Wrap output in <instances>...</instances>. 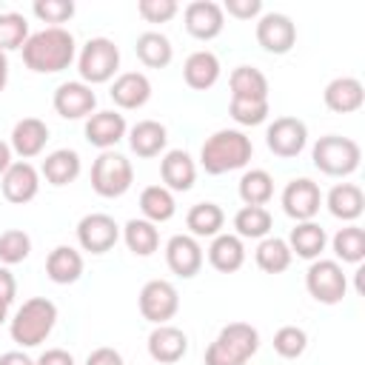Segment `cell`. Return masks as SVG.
Instances as JSON below:
<instances>
[{
	"instance_id": "1",
	"label": "cell",
	"mask_w": 365,
	"mask_h": 365,
	"mask_svg": "<svg viewBox=\"0 0 365 365\" xmlns=\"http://www.w3.org/2000/svg\"><path fill=\"white\" fill-rule=\"evenodd\" d=\"M20 51H23L26 68H31L34 74H57L74 63L77 43L68 29L46 26V29L29 34V40L23 43Z\"/></svg>"
},
{
	"instance_id": "2",
	"label": "cell",
	"mask_w": 365,
	"mask_h": 365,
	"mask_svg": "<svg viewBox=\"0 0 365 365\" xmlns=\"http://www.w3.org/2000/svg\"><path fill=\"white\" fill-rule=\"evenodd\" d=\"M254 154V143L251 137H245V131L240 128H220L211 137H205L202 148H200V165L205 168V174H228L237 168H245L251 163Z\"/></svg>"
},
{
	"instance_id": "3",
	"label": "cell",
	"mask_w": 365,
	"mask_h": 365,
	"mask_svg": "<svg viewBox=\"0 0 365 365\" xmlns=\"http://www.w3.org/2000/svg\"><path fill=\"white\" fill-rule=\"evenodd\" d=\"M54 325H57V305L46 297H31L11 317L9 334L20 348H34L48 339Z\"/></svg>"
},
{
	"instance_id": "4",
	"label": "cell",
	"mask_w": 365,
	"mask_h": 365,
	"mask_svg": "<svg viewBox=\"0 0 365 365\" xmlns=\"http://www.w3.org/2000/svg\"><path fill=\"white\" fill-rule=\"evenodd\" d=\"M259 351V331L248 322H228L205 348V365H245Z\"/></svg>"
},
{
	"instance_id": "5",
	"label": "cell",
	"mask_w": 365,
	"mask_h": 365,
	"mask_svg": "<svg viewBox=\"0 0 365 365\" xmlns=\"http://www.w3.org/2000/svg\"><path fill=\"white\" fill-rule=\"evenodd\" d=\"M311 160L314 165L328 174V177H351L359 168L362 160V148L356 140L351 137H339V134H325L314 143L311 148Z\"/></svg>"
},
{
	"instance_id": "6",
	"label": "cell",
	"mask_w": 365,
	"mask_h": 365,
	"mask_svg": "<svg viewBox=\"0 0 365 365\" xmlns=\"http://www.w3.org/2000/svg\"><path fill=\"white\" fill-rule=\"evenodd\" d=\"M117 68H120V48L114 46V40H108V37L86 40V46L77 54L80 83H86V86L108 83V80H114Z\"/></svg>"
},
{
	"instance_id": "7",
	"label": "cell",
	"mask_w": 365,
	"mask_h": 365,
	"mask_svg": "<svg viewBox=\"0 0 365 365\" xmlns=\"http://www.w3.org/2000/svg\"><path fill=\"white\" fill-rule=\"evenodd\" d=\"M134 182V168H131V160L123 157L120 151H100V157L94 160L91 165V188L106 197V200H114V197H123Z\"/></svg>"
},
{
	"instance_id": "8",
	"label": "cell",
	"mask_w": 365,
	"mask_h": 365,
	"mask_svg": "<svg viewBox=\"0 0 365 365\" xmlns=\"http://www.w3.org/2000/svg\"><path fill=\"white\" fill-rule=\"evenodd\" d=\"M308 294L322 305H336L348 294V277L336 259H314L305 271Z\"/></svg>"
},
{
	"instance_id": "9",
	"label": "cell",
	"mask_w": 365,
	"mask_h": 365,
	"mask_svg": "<svg viewBox=\"0 0 365 365\" xmlns=\"http://www.w3.org/2000/svg\"><path fill=\"white\" fill-rule=\"evenodd\" d=\"M137 305L143 319H148L151 325H168V319H174V314L180 311V294L168 279H148L140 288Z\"/></svg>"
},
{
	"instance_id": "10",
	"label": "cell",
	"mask_w": 365,
	"mask_h": 365,
	"mask_svg": "<svg viewBox=\"0 0 365 365\" xmlns=\"http://www.w3.org/2000/svg\"><path fill=\"white\" fill-rule=\"evenodd\" d=\"M265 145L274 157L294 160L308 145V125L299 117H277L265 128Z\"/></svg>"
},
{
	"instance_id": "11",
	"label": "cell",
	"mask_w": 365,
	"mask_h": 365,
	"mask_svg": "<svg viewBox=\"0 0 365 365\" xmlns=\"http://www.w3.org/2000/svg\"><path fill=\"white\" fill-rule=\"evenodd\" d=\"M257 43L268 54H288L297 46V26L282 11H262L257 20Z\"/></svg>"
},
{
	"instance_id": "12",
	"label": "cell",
	"mask_w": 365,
	"mask_h": 365,
	"mask_svg": "<svg viewBox=\"0 0 365 365\" xmlns=\"http://www.w3.org/2000/svg\"><path fill=\"white\" fill-rule=\"evenodd\" d=\"M279 202H282V211H285L291 220L308 222V220H314V217L319 214L322 191H319V185H317L314 180L297 177V180H291V182L282 188Z\"/></svg>"
},
{
	"instance_id": "13",
	"label": "cell",
	"mask_w": 365,
	"mask_h": 365,
	"mask_svg": "<svg viewBox=\"0 0 365 365\" xmlns=\"http://www.w3.org/2000/svg\"><path fill=\"white\" fill-rule=\"evenodd\" d=\"M51 106L63 120H88L97 108V94L91 91V86L80 80H68L54 88Z\"/></svg>"
},
{
	"instance_id": "14",
	"label": "cell",
	"mask_w": 365,
	"mask_h": 365,
	"mask_svg": "<svg viewBox=\"0 0 365 365\" xmlns=\"http://www.w3.org/2000/svg\"><path fill=\"white\" fill-rule=\"evenodd\" d=\"M117 240H120V225L108 214L94 211L77 222V242L88 254H106L117 245Z\"/></svg>"
},
{
	"instance_id": "15",
	"label": "cell",
	"mask_w": 365,
	"mask_h": 365,
	"mask_svg": "<svg viewBox=\"0 0 365 365\" xmlns=\"http://www.w3.org/2000/svg\"><path fill=\"white\" fill-rule=\"evenodd\" d=\"M0 191L14 205L31 202L37 197V191H40V171L29 160H14L6 168V174L0 177Z\"/></svg>"
},
{
	"instance_id": "16",
	"label": "cell",
	"mask_w": 365,
	"mask_h": 365,
	"mask_svg": "<svg viewBox=\"0 0 365 365\" xmlns=\"http://www.w3.org/2000/svg\"><path fill=\"white\" fill-rule=\"evenodd\" d=\"M182 20H185V31L194 40H214L225 29L222 6L214 3V0H194V3H188L185 11H182Z\"/></svg>"
},
{
	"instance_id": "17",
	"label": "cell",
	"mask_w": 365,
	"mask_h": 365,
	"mask_svg": "<svg viewBox=\"0 0 365 365\" xmlns=\"http://www.w3.org/2000/svg\"><path fill=\"white\" fill-rule=\"evenodd\" d=\"M202 259H205L202 245H200L197 237H191V234H174V237L165 242V265H168L177 277H182V279L197 277L200 268H202Z\"/></svg>"
},
{
	"instance_id": "18",
	"label": "cell",
	"mask_w": 365,
	"mask_h": 365,
	"mask_svg": "<svg viewBox=\"0 0 365 365\" xmlns=\"http://www.w3.org/2000/svg\"><path fill=\"white\" fill-rule=\"evenodd\" d=\"M188 354V336L177 325H154L148 334V356L157 365H174Z\"/></svg>"
},
{
	"instance_id": "19",
	"label": "cell",
	"mask_w": 365,
	"mask_h": 365,
	"mask_svg": "<svg viewBox=\"0 0 365 365\" xmlns=\"http://www.w3.org/2000/svg\"><path fill=\"white\" fill-rule=\"evenodd\" d=\"M108 97L123 111L143 108L151 100V80L143 71H123V74L114 77V83L108 88Z\"/></svg>"
},
{
	"instance_id": "20",
	"label": "cell",
	"mask_w": 365,
	"mask_h": 365,
	"mask_svg": "<svg viewBox=\"0 0 365 365\" xmlns=\"http://www.w3.org/2000/svg\"><path fill=\"white\" fill-rule=\"evenodd\" d=\"M125 134H128V125L120 111H94L86 120V140L100 151H111Z\"/></svg>"
},
{
	"instance_id": "21",
	"label": "cell",
	"mask_w": 365,
	"mask_h": 365,
	"mask_svg": "<svg viewBox=\"0 0 365 365\" xmlns=\"http://www.w3.org/2000/svg\"><path fill=\"white\" fill-rule=\"evenodd\" d=\"M48 143V125L37 117H23L14 123L11 128V154H17L20 160H31L37 154H43Z\"/></svg>"
},
{
	"instance_id": "22",
	"label": "cell",
	"mask_w": 365,
	"mask_h": 365,
	"mask_svg": "<svg viewBox=\"0 0 365 365\" xmlns=\"http://www.w3.org/2000/svg\"><path fill=\"white\" fill-rule=\"evenodd\" d=\"M322 100L334 114H354L365 103V86L356 77H334L325 86Z\"/></svg>"
},
{
	"instance_id": "23",
	"label": "cell",
	"mask_w": 365,
	"mask_h": 365,
	"mask_svg": "<svg viewBox=\"0 0 365 365\" xmlns=\"http://www.w3.org/2000/svg\"><path fill=\"white\" fill-rule=\"evenodd\" d=\"M160 177H163V185L174 194V191H188L197 180V165L191 160L188 151L182 148H171L163 154L160 160Z\"/></svg>"
},
{
	"instance_id": "24",
	"label": "cell",
	"mask_w": 365,
	"mask_h": 365,
	"mask_svg": "<svg viewBox=\"0 0 365 365\" xmlns=\"http://www.w3.org/2000/svg\"><path fill=\"white\" fill-rule=\"evenodd\" d=\"M128 145L131 151L140 157V160H151V157H160L168 145V131L163 123L157 120H140L128 128Z\"/></svg>"
},
{
	"instance_id": "25",
	"label": "cell",
	"mask_w": 365,
	"mask_h": 365,
	"mask_svg": "<svg viewBox=\"0 0 365 365\" xmlns=\"http://www.w3.org/2000/svg\"><path fill=\"white\" fill-rule=\"evenodd\" d=\"M220 71H222L220 57H217L214 51H208V48H200V51L188 54L185 63H182V80H185V86L194 88V91L211 88V86L220 80Z\"/></svg>"
},
{
	"instance_id": "26",
	"label": "cell",
	"mask_w": 365,
	"mask_h": 365,
	"mask_svg": "<svg viewBox=\"0 0 365 365\" xmlns=\"http://www.w3.org/2000/svg\"><path fill=\"white\" fill-rule=\"evenodd\" d=\"M325 205H328L331 217H336L342 222H354L365 211V194H362V188L356 182H336L328 191Z\"/></svg>"
},
{
	"instance_id": "27",
	"label": "cell",
	"mask_w": 365,
	"mask_h": 365,
	"mask_svg": "<svg viewBox=\"0 0 365 365\" xmlns=\"http://www.w3.org/2000/svg\"><path fill=\"white\" fill-rule=\"evenodd\" d=\"M46 277L54 285H71L83 277V254L71 245H57L46 257Z\"/></svg>"
},
{
	"instance_id": "28",
	"label": "cell",
	"mask_w": 365,
	"mask_h": 365,
	"mask_svg": "<svg viewBox=\"0 0 365 365\" xmlns=\"http://www.w3.org/2000/svg\"><path fill=\"white\" fill-rule=\"evenodd\" d=\"M83 171V163H80V154L74 148H57L51 154H46L43 165H40V174L46 177L48 185H68L80 177Z\"/></svg>"
},
{
	"instance_id": "29",
	"label": "cell",
	"mask_w": 365,
	"mask_h": 365,
	"mask_svg": "<svg viewBox=\"0 0 365 365\" xmlns=\"http://www.w3.org/2000/svg\"><path fill=\"white\" fill-rule=\"evenodd\" d=\"M208 262L220 274H234L245 262V245L237 234H217L208 245Z\"/></svg>"
},
{
	"instance_id": "30",
	"label": "cell",
	"mask_w": 365,
	"mask_h": 365,
	"mask_svg": "<svg viewBox=\"0 0 365 365\" xmlns=\"http://www.w3.org/2000/svg\"><path fill=\"white\" fill-rule=\"evenodd\" d=\"M288 248H291V254H297L299 259H319V254L325 251V242H328V237H325V228L319 225V222H314V220H308V222H297L294 228H291V234H288Z\"/></svg>"
},
{
	"instance_id": "31",
	"label": "cell",
	"mask_w": 365,
	"mask_h": 365,
	"mask_svg": "<svg viewBox=\"0 0 365 365\" xmlns=\"http://www.w3.org/2000/svg\"><path fill=\"white\" fill-rule=\"evenodd\" d=\"M134 51L145 68H165L174 60V46L163 31H143L134 43Z\"/></svg>"
},
{
	"instance_id": "32",
	"label": "cell",
	"mask_w": 365,
	"mask_h": 365,
	"mask_svg": "<svg viewBox=\"0 0 365 365\" xmlns=\"http://www.w3.org/2000/svg\"><path fill=\"white\" fill-rule=\"evenodd\" d=\"M231 100H268V77L254 66H237L228 77Z\"/></svg>"
},
{
	"instance_id": "33",
	"label": "cell",
	"mask_w": 365,
	"mask_h": 365,
	"mask_svg": "<svg viewBox=\"0 0 365 365\" xmlns=\"http://www.w3.org/2000/svg\"><path fill=\"white\" fill-rule=\"evenodd\" d=\"M185 225H188V234L191 237H217L222 234V225H225V214L217 202H197L188 208L185 214Z\"/></svg>"
},
{
	"instance_id": "34",
	"label": "cell",
	"mask_w": 365,
	"mask_h": 365,
	"mask_svg": "<svg viewBox=\"0 0 365 365\" xmlns=\"http://www.w3.org/2000/svg\"><path fill=\"white\" fill-rule=\"evenodd\" d=\"M123 242L128 245V251L134 254V257H151L157 248H160V231H157V225L154 222H148V220H128L125 225H123Z\"/></svg>"
},
{
	"instance_id": "35",
	"label": "cell",
	"mask_w": 365,
	"mask_h": 365,
	"mask_svg": "<svg viewBox=\"0 0 365 365\" xmlns=\"http://www.w3.org/2000/svg\"><path fill=\"white\" fill-rule=\"evenodd\" d=\"M177 211V202H174V194L165 188V185H148L143 188L140 194V214L143 220L160 225V222H168Z\"/></svg>"
},
{
	"instance_id": "36",
	"label": "cell",
	"mask_w": 365,
	"mask_h": 365,
	"mask_svg": "<svg viewBox=\"0 0 365 365\" xmlns=\"http://www.w3.org/2000/svg\"><path fill=\"white\" fill-rule=\"evenodd\" d=\"M271 211L265 205H242L234 214V231L240 240H262L271 234Z\"/></svg>"
},
{
	"instance_id": "37",
	"label": "cell",
	"mask_w": 365,
	"mask_h": 365,
	"mask_svg": "<svg viewBox=\"0 0 365 365\" xmlns=\"http://www.w3.org/2000/svg\"><path fill=\"white\" fill-rule=\"evenodd\" d=\"M254 259H257L259 271H265V274H282V271L291 268L294 254H291V248H288V242L282 237H262L259 245H257V251H254Z\"/></svg>"
},
{
	"instance_id": "38",
	"label": "cell",
	"mask_w": 365,
	"mask_h": 365,
	"mask_svg": "<svg viewBox=\"0 0 365 365\" xmlns=\"http://www.w3.org/2000/svg\"><path fill=\"white\" fill-rule=\"evenodd\" d=\"M237 191H240V200L245 205H265L274 197V177L265 168H251L240 177Z\"/></svg>"
},
{
	"instance_id": "39",
	"label": "cell",
	"mask_w": 365,
	"mask_h": 365,
	"mask_svg": "<svg viewBox=\"0 0 365 365\" xmlns=\"http://www.w3.org/2000/svg\"><path fill=\"white\" fill-rule=\"evenodd\" d=\"M331 248L336 254V259L342 262H351V265H359L365 259V231L354 222H348L345 228H339L331 240Z\"/></svg>"
},
{
	"instance_id": "40",
	"label": "cell",
	"mask_w": 365,
	"mask_h": 365,
	"mask_svg": "<svg viewBox=\"0 0 365 365\" xmlns=\"http://www.w3.org/2000/svg\"><path fill=\"white\" fill-rule=\"evenodd\" d=\"M29 40V20L20 11H0V51L23 48Z\"/></svg>"
},
{
	"instance_id": "41",
	"label": "cell",
	"mask_w": 365,
	"mask_h": 365,
	"mask_svg": "<svg viewBox=\"0 0 365 365\" xmlns=\"http://www.w3.org/2000/svg\"><path fill=\"white\" fill-rule=\"evenodd\" d=\"M31 254V237L20 228H9L0 234V262L3 265H17Z\"/></svg>"
},
{
	"instance_id": "42",
	"label": "cell",
	"mask_w": 365,
	"mask_h": 365,
	"mask_svg": "<svg viewBox=\"0 0 365 365\" xmlns=\"http://www.w3.org/2000/svg\"><path fill=\"white\" fill-rule=\"evenodd\" d=\"M305 348H308V334L299 325H282L274 334V351L282 359H297L305 354Z\"/></svg>"
},
{
	"instance_id": "43",
	"label": "cell",
	"mask_w": 365,
	"mask_h": 365,
	"mask_svg": "<svg viewBox=\"0 0 365 365\" xmlns=\"http://www.w3.org/2000/svg\"><path fill=\"white\" fill-rule=\"evenodd\" d=\"M268 100H231L228 103V114L237 125H259L268 120Z\"/></svg>"
},
{
	"instance_id": "44",
	"label": "cell",
	"mask_w": 365,
	"mask_h": 365,
	"mask_svg": "<svg viewBox=\"0 0 365 365\" xmlns=\"http://www.w3.org/2000/svg\"><path fill=\"white\" fill-rule=\"evenodd\" d=\"M31 11L37 20L43 23H51V26H60L66 20L74 17V0H34L31 3Z\"/></svg>"
},
{
	"instance_id": "45",
	"label": "cell",
	"mask_w": 365,
	"mask_h": 365,
	"mask_svg": "<svg viewBox=\"0 0 365 365\" xmlns=\"http://www.w3.org/2000/svg\"><path fill=\"white\" fill-rule=\"evenodd\" d=\"M137 11L145 23H168L180 11V6H177V0H140Z\"/></svg>"
},
{
	"instance_id": "46",
	"label": "cell",
	"mask_w": 365,
	"mask_h": 365,
	"mask_svg": "<svg viewBox=\"0 0 365 365\" xmlns=\"http://www.w3.org/2000/svg\"><path fill=\"white\" fill-rule=\"evenodd\" d=\"M222 14L237 17V20H254V17L262 14V3L259 0H225Z\"/></svg>"
},
{
	"instance_id": "47",
	"label": "cell",
	"mask_w": 365,
	"mask_h": 365,
	"mask_svg": "<svg viewBox=\"0 0 365 365\" xmlns=\"http://www.w3.org/2000/svg\"><path fill=\"white\" fill-rule=\"evenodd\" d=\"M86 365H125V359H123V354H120L117 348L103 345V348H94V351L86 356Z\"/></svg>"
},
{
	"instance_id": "48",
	"label": "cell",
	"mask_w": 365,
	"mask_h": 365,
	"mask_svg": "<svg viewBox=\"0 0 365 365\" xmlns=\"http://www.w3.org/2000/svg\"><path fill=\"white\" fill-rule=\"evenodd\" d=\"M14 297H17V279H14V274L9 271V265H0V302L11 305Z\"/></svg>"
},
{
	"instance_id": "49",
	"label": "cell",
	"mask_w": 365,
	"mask_h": 365,
	"mask_svg": "<svg viewBox=\"0 0 365 365\" xmlns=\"http://www.w3.org/2000/svg\"><path fill=\"white\" fill-rule=\"evenodd\" d=\"M34 365H74V356L66 348H48L34 359Z\"/></svg>"
},
{
	"instance_id": "50",
	"label": "cell",
	"mask_w": 365,
	"mask_h": 365,
	"mask_svg": "<svg viewBox=\"0 0 365 365\" xmlns=\"http://www.w3.org/2000/svg\"><path fill=\"white\" fill-rule=\"evenodd\" d=\"M0 365H34V359L26 351H6L0 354Z\"/></svg>"
},
{
	"instance_id": "51",
	"label": "cell",
	"mask_w": 365,
	"mask_h": 365,
	"mask_svg": "<svg viewBox=\"0 0 365 365\" xmlns=\"http://www.w3.org/2000/svg\"><path fill=\"white\" fill-rule=\"evenodd\" d=\"M11 163H14V160H11V145L0 140V177L6 174V168H9Z\"/></svg>"
},
{
	"instance_id": "52",
	"label": "cell",
	"mask_w": 365,
	"mask_h": 365,
	"mask_svg": "<svg viewBox=\"0 0 365 365\" xmlns=\"http://www.w3.org/2000/svg\"><path fill=\"white\" fill-rule=\"evenodd\" d=\"M6 83H9V57H6V51H0V94H3Z\"/></svg>"
},
{
	"instance_id": "53",
	"label": "cell",
	"mask_w": 365,
	"mask_h": 365,
	"mask_svg": "<svg viewBox=\"0 0 365 365\" xmlns=\"http://www.w3.org/2000/svg\"><path fill=\"white\" fill-rule=\"evenodd\" d=\"M6 319H9V305H6V302H0V325H3Z\"/></svg>"
}]
</instances>
